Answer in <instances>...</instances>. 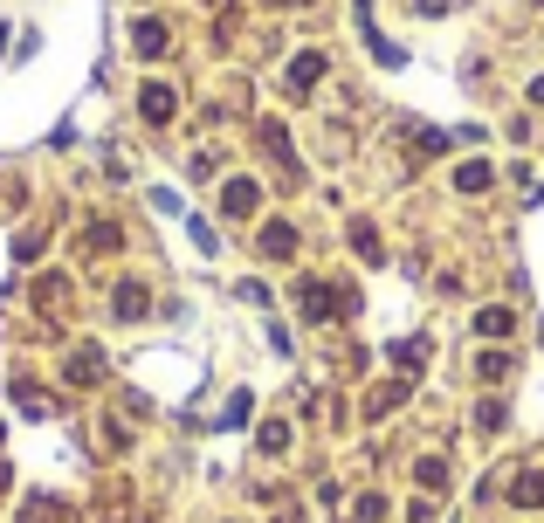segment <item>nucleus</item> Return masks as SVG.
Listing matches in <instances>:
<instances>
[{"label": "nucleus", "mask_w": 544, "mask_h": 523, "mask_svg": "<svg viewBox=\"0 0 544 523\" xmlns=\"http://www.w3.org/2000/svg\"><path fill=\"white\" fill-rule=\"evenodd\" d=\"M139 104H145V118H152V124H166V118H172V90H166V83H152Z\"/></svg>", "instance_id": "obj_1"}]
</instances>
